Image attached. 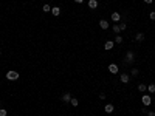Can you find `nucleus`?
Wrapping results in <instances>:
<instances>
[{
	"label": "nucleus",
	"instance_id": "1",
	"mask_svg": "<svg viewBox=\"0 0 155 116\" xmlns=\"http://www.w3.org/2000/svg\"><path fill=\"white\" fill-rule=\"evenodd\" d=\"M19 76H20V74H19L17 71H8V73H6V79H8V81H17Z\"/></svg>",
	"mask_w": 155,
	"mask_h": 116
},
{
	"label": "nucleus",
	"instance_id": "2",
	"mask_svg": "<svg viewBox=\"0 0 155 116\" xmlns=\"http://www.w3.org/2000/svg\"><path fill=\"white\" fill-rule=\"evenodd\" d=\"M141 102H143L144 107H147V105H150V102H152V98H150L149 94H144V96L141 98Z\"/></svg>",
	"mask_w": 155,
	"mask_h": 116
},
{
	"label": "nucleus",
	"instance_id": "3",
	"mask_svg": "<svg viewBox=\"0 0 155 116\" xmlns=\"http://www.w3.org/2000/svg\"><path fill=\"white\" fill-rule=\"evenodd\" d=\"M133 57H135L133 51H127V54H126V64H132V62H133Z\"/></svg>",
	"mask_w": 155,
	"mask_h": 116
},
{
	"label": "nucleus",
	"instance_id": "4",
	"mask_svg": "<svg viewBox=\"0 0 155 116\" xmlns=\"http://www.w3.org/2000/svg\"><path fill=\"white\" fill-rule=\"evenodd\" d=\"M119 81L123 82V84H127V82L130 81V76H129L127 73H121V76H119Z\"/></svg>",
	"mask_w": 155,
	"mask_h": 116
},
{
	"label": "nucleus",
	"instance_id": "5",
	"mask_svg": "<svg viewBox=\"0 0 155 116\" xmlns=\"http://www.w3.org/2000/svg\"><path fill=\"white\" fill-rule=\"evenodd\" d=\"M109 71H110L112 74H116V73L119 71L118 65H116V64H110V65H109Z\"/></svg>",
	"mask_w": 155,
	"mask_h": 116
},
{
	"label": "nucleus",
	"instance_id": "6",
	"mask_svg": "<svg viewBox=\"0 0 155 116\" xmlns=\"http://www.w3.org/2000/svg\"><path fill=\"white\" fill-rule=\"evenodd\" d=\"M113 47H115V42H113V40H107V42L104 43V50H107V51H110Z\"/></svg>",
	"mask_w": 155,
	"mask_h": 116
},
{
	"label": "nucleus",
	"instance_id": "7",
	"mask_svg": "<svg viewBox=\"0 0 155 116\" xmlns=\"http://www.w3.org/2000/svg\"><path fill=\"white\" fill-rule=\"evenodd\" d=\"M110 19H112V22H119L121 20V16H119V12H112V16H110Z\"/></svg>",
	"mask_w": 155,
	"mask_h": 116
},
{
	"label": "nucleus",
	"instance_id": "8",
	"mask_svg": "<svg viewBox=\"0 0 155 116\" xmlns=\"http://www.w3.org/2000/svg\"><path fill=\"white\" fill-rule=\"evenodd\" d=\"M61 99H62L64 102H70V101H72V94H70V93H64Z\"/></svg>",
	"mask_w": 155,
	"mask_h": 116
},
{
	"label": "nucleus",
	"instance_id": "9",
	"mask_svg": "<svg viewBox=\"0 0 155 116\" xmlns=\"http://www.w3.org/2000/svg\"><path fill=\"white\" fill-rule=\"evenodd\" d=\"M99 26H101L102 30H109V26H110V25H109L107 20H101V22H99Z\"/></svg>",
	"mask_w": 155,
	"mask_h": 116
},
{
	"label": "nucleus",
	"instance_id": "10",
	"mask_svg": "<svg viewBox=\"0 0 155 116\" xmlns=\"http://www.w3.org/2000/svg\"><path fill=\"white\" fill-rule=\"evenodd\" d=\"M113 110H115V107L112 105V104H107L106 107H104V111H106V113H112Z\"/></svg>",
	"mask_w": 155,
	"mask_h": 116
},
{
	"label": "nucleus",
	"instance_id": "11",
	"mask_svg": "<svg viewBox=\"0 0 155 116\" xmlns=\"http://www.w3.org/2000/svg\"><path fill=\"white\" fill-rule=\"evenodd\" d=\"M51 12H53V16H59L61 14V8L59 6H53L51 8Z\"/></svg>",
	"mask_w": 155,
	"mask_h": 116
},
{
	"label": "nucleus",
	"instance_id": "12",
	"mask_svg": "<svg viewBox=\"0 0 155 116\" xmlns=\"http://www.w3.org/2000/svg\"><path fill=\"white\" fill-rule=\"evenodd\" d=\"M89 8H91V9L98 8V2L96 0H89Z\"/></svg>",
	"mask_w": 155,
	"mask_h": 116
},
{
	"label": "nucleus",
	"instance_id": "13",
	"mask_svg": "<svg viewBox=\"0 0 155 116\" xmlns=\"http://www.w3.org/2000/svg\"><path fill=\"white\" fill-rule=\"evenodd\" d=\"M147 91H149L150 94H154V93H155V84H150V85H147Z\"/></svg>",
	"mask_w": 155,
	"mask_h": 116
},
{
	"label": "nucleus",
	"instance_id": "14",
	"mask_svg": "<svg viewBox=\"0 0 155 116\" xmlns=\"http://www.w3.org/2000/svg\"><path fill=\"white\" fill-rule=\"evenodd\" d=\"M135 40H138V42H141V40H144V34H143V33H138V34L135 36Z\"/></svg>",
	"mask_w": 155,
	"mask_h": 116
},
{
	"label": "nucleus",
	"instance_id": "15",
	"mask_svg": "<svg viewBox=\"0 0 155 116\" xmlns=\"http://www.w3.org/2000/svg\"><path fill=\"white\" fill-rule=\"evenodd\" d=\"M42 11H44V12H50V11H51V6H50L48 3H45V5L42 6Z\"/></svg>",
	"mask_w": 155,
	"mask_h": 116
},
{
	"label": "nucleus",
	"instance_id": "16",
	"mask_svg": "<svg viewBox=\"0 0 155 116\" xmlns=\"http://www.w3.org/2000/svg\"><path fill=\"white\" fill-rule=\"evenodd\" d=\"M138 90H140L141 93H144L146 90H147V85H144V84H140V85H138Z\"/></svg>",
	"mask_w": 155,
	"mask_h": 116
},
{
	"label": "nucleus",
	"instance_id": "17",
	"mask_svg": "<svg viewBox=\"0 0 155 116\" xmlns=\"http://www.w3.org/2000/svg\"><path fill=\"white\" fill-rule=\"evenodd\" d=\"M70 104H72L73 107H78V104H79V101L76 98H72V101H70Z\"/></svg>",
	"mask_w": 155,
	"mask_h": 116
},
{
	"label": "nucleus",
	"instance_id": "18",
	"mask_svg": "<svg viewBox=\"0 0 155 116\" xmlns=\"http://www.w3.org/2000/svg\"><path fill=\"white\" fill-rule=\"evenodd\" d=\"M113 33H115V34H119V33H121V30H119V25H113Z\"/></svg>",
	"mask_w": 155,
	"mask_h": 116
},
{
	"label": "nucleus",
	"instance_id": "19",
	"mask_svg": "<svg viewBox=\"0 0 155 116\" xmlns=\"http://www.w3.org/2000/svg\"><path fill=\"white\" fill-rule=\"evenodd\" d=\"M138 73H140V70H138V68H132V70H130V74H132V76H138Z\"/></svg>",
	"mask_w": 155,
	"mask_h": 116
},
{
	"label": "nucleus",
	"instance_id": "20",
	"mask_svg": "<svg viewBox=\"0 0 155 116\" xmlns=\"http://www.w3.org/2000/svg\"><path fill=\"white\" fill-rule=\"evenodd\" d=\"M115 42H116V43H123V36H119V34H118V36L115 37Z\"/></svg>",
	"mask_w": 155,
	"mask_h": 116
},
{
	"label": "nucleus",
	"instance_id": "21",
	"mask_svg": "<svg viewBox=\"0 0 155 116\" xmlns=\"http://www.w3.org/2000/svg\"><path fill=\"white\" fill-rule=\"evenodd\" d=\"M126 28H127V23H126V22H121V23H119V30H121V31H124Z\"/></svg>",
	"mask_w": 155,
	"mask_h": 116
},
{
	"label": "nucleus",
	"instance_id": "22",
	"mask_svg": "<svg viewBox=\"0 0 155 116\" xmlns=\"http://www.w3.org/2000/svg\"><path fill=\"white\" fill-rule=\"evenodd\" d=\"M6 115H8V111L5 108H0V116H6Z\"/></svg>",
	"mask_w": 155,
	"mask_h": 116
},
{
	"label": "nucleus",
	"instance_id": "23",
	"mask_svg": "<svg viewBox=\"0 0 155 116\" xmlns=\"http://www.w3.org/2000/svg\"><path fill=\"white\" fill-rule=\"evenodd\" d=\"M149 19H150V20H155V11H152V12L149 14Z\"/></svg>",
	"mask_w": 155,
	"mask_h": 116
},
{
	"label": "nucleus",
	"instance_id": "24",
	"mask_svg": "<svg viewBox=\"0 0 155 116\" xmlns=\"http://www.w3.org/2000/svg\"><path fill=\"white\" fill-rule=\"evenodd\" d=\"M107 96H106V94H104V93H101V94H99V99H101V101H104V99H106Z\"/></svg>",
	"mask_w": 155,
	"mask_h": 116
},
{
	"label": "nucleus",
	"instance_id": "25",
	"mask_svg": "<svg viewBox=\"0 0 155 116\" xmlns=\"http://www.w3.org/2000/svg\"><path fill=\"white\" fill-rule=\"evenodd\" d=\"M147 116H155V113L154 111H147Z\"/></svg>",
	"mask_w": 155,
	"mask_h": 116
},
{
	"label": "nucleus",
	"instance_id": "26",
	"mask_svg": "<svg viewBox=\"0 0 155 116\" xmlns=\"http://www.w3.org/2000/svg\"><path fill=\"white\" fill-rule=\"evenodd\" d=\"M74 2H76V3H82L84 0H74Z\"/></svg>",
	"mask_w": 155,
	"mask_h": 116
},
{
	"label": "nucleus",
	"instance_id": "27",
	"mask_svg": "<svg viewBox=\"0 0 155 116\" xmlns=\"http://www.w3.org/2000/svg\"><path fill=\"white\" fill-rule=\"evenodd\" d=\"M144 3H152V0H144Z\"/></svg>",
	"mask_w": 155,
	"mask_h": 116
},
{
	"label": "nucleus",
	"instance_id": "28",
	"mask_svg": "<svg viewBox=\"0 0 155 116\" xmlns=\"http://www.w3.org/2000/svg\"><path fill=\"white\" fill-rule=\"evenodd\" d=\"M0 54H2V51H0Z\"/></svg>",
	"mask_w": 155,
	"mask_h": 116
},
{
	"label": "nucleus",
	"instance_id": "29",
	"mask_svg": "<svg viewBox=\"0 0 155 116\" xmlns=\"http://www.w3.org/2000/svg\"><path fill=\"white\" fill-rule=\"evenodd\" d=\"M154 48H155V45H154Z\"/></svg>",
	"mask_w": 155,
	"mask_h": 116
}]
</instances>
